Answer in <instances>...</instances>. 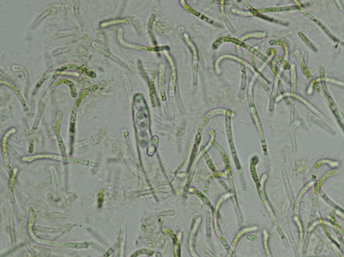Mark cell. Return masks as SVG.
Returning <instances> with one entry per match:
<instances>
[{
  "instance_id": "cell-14",
  "label": "cell",
  "mask_w": 344,
  "mask_h": 257,
  "mask_svg": "<svg viewBox=\"0 0 344 257\" xmlns=\"http://www.w3.org/2000/svg\"><path fill=\"white\" fill-rule=\"evenodd\" d=\"M221 12L222 18H223V19L224 20V22L226 23V24H227V25H228V26H229V25H230V24H229V21L228 20V19L227 18V17H226V16H225V14H224V11H223H223H221Z\"/></svg>"
},
{
  "instance_id": "cell-7",
  "label": "cell",
  "mask_w": 344,
  "mask_h": 257,
  "mask_svg": "<svg viewBox=\"0 0 344 257\" xmlns=\"http://www.w3.org/2000/svg\"><path fill=\"white\" fill-rule=\"evenodd\" d=\"M160 90L162 96V100L164 101L166 100V96H165V92H164V76H163V72L162 69H161L160 72Z\"/></svg>"
},
{
  "instance_id": "cell-11",
  "label": "cell",
  "mask_w": 344,
  "mask_h": 257,
  "mask_svg": "<svg viewBox=\"0 0 344 257\" xmlns=\"http://www.w3.org/2000/svg\"><path fill=\"white\" fill-rule=\"evenodd\" d=\"M104 197V191L100 190L98 194V204H99V207L101 206V205L102 204V203H103Z\"/></svg>"
},
{
  "instance_id": "cell-6",
  "label": "cell",
  "mask_w": 344,
  "mask_h": 257,
  "mask_svg": "<svg viewBox=\"0 0 344 257\" xmlns=\"http://www.w3.org/2000/svg\"><path fill=\"white\" fill-rule=\"evenodd\" d=\"M44 217L45 218H49V219H60V218H69V216L67 215V214H62V213L55 212V213H51V214H46V215L44 216Z\"/></svg>"
},
{
  "instance_id": "cell-1",
  "label": "cell",
  "mask_w": 344,
  "mask_h": 257,
  "mask_svg": "<svg viewBox=\"0 0 344 257\" xmlns=\"http://www.w3.org/2000/svg\"><path fill=\"white\" fill-rule=\"evenodd\" d=\"M37 158H50L56 159V160H59L61 161H65V162H69V163H75V164H79L81 165H87L89 164L88 161L86 160H81V159H74V158H67L65 156H60L56 155H36L35 156L31 157H26V158H23V160L24 161H31Z\"/></svg>"
},
{
  "instance_id": "cell-4",
  "label": "cell",
  "mask_w": 344,
  "mask_h": 257,
  "mask_svg": "<svg viewBox=\"0 0 344 257\" xmlns=\"http://www.w3.org/2000/svg\"><path fill=\"white\" fill-rule=\"evenodd\" d=\"M92 46L94 47L96 50H98V51H99V52H102L103 54H104L105 56H106L107 57H108V58H111L112 60H114V61H116V62H117L118 63H120V64L122 63V62H121L120 61H118V60L117 58H115V57L114 56H112V54H111L110 52H108L107 50H104L103 48H102L101 46H99V44H98L97 43H96V42H93V44H92Z\"/></svg>"
},
{
  "instance_id": "cell-10",
  "label": "cell",
  "mask_w": 344,
  "mask_h": 257,
  "mask_svg": "<svg viewBox=\"0 0 344 257\" xmlns=\"http://www.w3.org/2000/svg\"><path fill=\"white\" fill-rule=\"evenodd\" d=\"M75 33H76V30H65V31H61V32H59L57 33V36H60V37H64V36L72 35V34H74Z\"/></svg>"
},
{
  "instance_id": "cell-9",
  "label": "cell",
  "mask_w": 344,
  "mask_h": 257,
  "mask_svg": "<svg viewBox=\"0 0 344 257\" xmlns=\"http://www.w3.org/2000/svg\"><path fill=\"white\" fill-rule=\"evenodd\" d=\"M70 48L69 47H63V48H57V49H56L55 50L53 51V55L54 56H56L58 55V54H64V53H68L70 52Z\"/></svg>"
},
{
  "instance_id": "cell-12",
  "label": "cell",
  "mask_w": 344,
  "mask_h": 257,
  "mask_svg": "<svg viewBox=\"0 0 344 257\" xmlns=\"http://www.w3.org/2000/svg\"><path fill=\"white\" fill-rule=\"evenodd\" d=\"M241 67H242V74H243V83H242V87L241 88H245V84H246V71H245V68L243 67V65H241Z\"/></svg>"
},
{
  "instance_id": "cell-8",
  "label": "cell",
  "mask_w": 344,
  "mask_h": 257,
  "mask_svg": "<svg viewBox=\"0 0 344 257\" xmlns=\"http://www.w3.org/2000/svg\"><path fill=\"white\" fill-rule=\"evenodd\" d=\"M124 84H125V87L126 88V90H127V93H128V96L130 98V100H131L132 98V89H131V86H130V80L129 78H128V76L126 75H125L124 76Z\"/></svg>"
},
{
  "instance_id": "cell-2",
  "label": "cell",
  "mask_w": 344,
  "mask_h": 257,
  "mask_svg": "<svg viewBox=\"0 0 344 257\" xmlns=\"http://www.w3.org/2000/svg\"><path fill=\"white\" fill-rule=\"evenodd\" d=\"M59 82H55V83H53L52 85H51L50 88H49V89H48L47 92L45 93V95L43 96V98L42 99L41 101V103H40V105H39L38 111H37V115L36 117L35 124H34V125H33L34 129H36L37 127H38V123L40 121V119H41L42 112H43V111H44V108L45 107V105H46V103H47V100H48V99H49V97L50 95V94L52 93L53 90L55 89L56 86H57V84H59Z\"/></svg>"
},
{
  "instance_id": "cell-5",
  "label": "cell",
  "mask_w": 344,
  "mask_h": 257,
  "mask_svg": "<svg viewBox=\"0 0 344 257\" xmlns=\"http://www.w3.org/2000/svg\"><path fill=\"white\" fill-rule=\"evenodd\" d=\"M55 11H56L55 9H53V8H52V9H49V10L44 11L43 13H41V15H40L38 18H37V19L35 20V23H34V25H35L37 24H38L40 22L42 21V19H44L45 18H47L48 16H50V15H51V14L55 13Z\"/></svg>"
},
{
  "instance_id": "cell-3",
  "label": "cell",
  "mask_w": 344,
  "mask_h": 257,
  "mask_svg": "<svg viewBox=\"0 0 344 257\" xmlns=\"http://www.w3.org/2000/svg\"><path fill=\"white\" fill-rule=\"evenodd\" d=\"M38 242H41L44 244H49L51 246L56 247H69V248H86L87 247L86 243H69V242H55L50 241H40L38 240Z\"/></svg>"
},
{
  "instance_id": "cell-13",
  "label": "cell",
  "mask_w": 344,
  "mask_h": 257,
  "mask_svg": "<svg viewBox=\"0 0 344 257\" xmlns=\"http://www.w3.org/2000/svg\"><path fill=\"white\" fill-rule=\"evenodd\" d=\"M50 75H51V73L47 74V75H45L43 77H42V78L41 79V81L38 82V87H41V85L42 84V82H44L47 79L49 78V77L51 76Z\"/></svg>"
}]
</instances>
